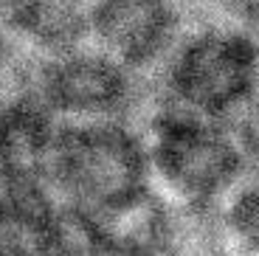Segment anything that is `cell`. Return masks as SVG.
I'll list each match as a JSON object with an SVG mask.
<instances>
[{"label": "cell", "mask_w": 259, "mask_h": 256, "mask_svg": "<svg viewBox=\"0 0 259 256\" xmlns=\"http://www.w3.org/2000/svg\"><path fill=\"white\" fill-rule=\"evenodd\" d=\"M217 220L234 256H259V172L240 180L217 208Z\"/></svg>", "instance_id": "obj_8"}, {"label": "cell", "mask_w": 259, "mask_h": 256, "mask_svg": "<svg viewBox=\"0 0 259 256\" xmlns=\"http://www.w3.org/2000/svg\"><path fill=\"white\" fill-rule=\"evenodd\" d=\"M42 178L54 200L84 225L124 211L155 189L144 130L133 118L57 121Z\"/></svg>", "instance_id": "obj_1"}, {"label": "cell", "mask_w": 259, "mask_h": 256, "mask_svg": "<svg viewBox=\"0 0 259 256\" xmlns=\"http://www.w3.org/2000/svg\"><path fill=\"white\" fill-rule=\"evenodd\" d=\"M231 130L240 141V149L245 155L248 166L253 172H259V90L251 96V102L237 113V118L231 121Z\"/></svg>", "instance_id": "obj_9"}, {"label": "cell", "mask_w": 259, "mask_h": 256, "mask_svg": "<svg viewBox=\"0 0 259 256\" xmlns=\"http://www.w3.org/2000/svg\"><path fill=\"white\" fill-rule=\"evenodd\" d=\"M54 121L31 93L14 96L0 110V189L46 183V155Z\"/></svg>", "instance_id": "obj_6"}, {"label": "cell", "mask_w": 259, "mask_h": 256, "mask_svg": "<svg viewBox=\"0 0 259 256\" xmlns=\"http://www.w3.org/2000/svg\"><path fill=\"white\" fill-rule=\"evenodd\" d=\"M20 93H23V90H17V88H14L12 82H6V79L0 76V110L6 107V104L12 102L14 96H20Z\"/></svg>", "instance_id": "obj_11"}, {"label": "cell", "mask_w": 259, "mask_h": 256, "mask_svg": "<svg viewBox=\"0 0 259 256\" xmlns=\"http://www.w3.org/2000/svg\"><path fill=\"white\" fill-rule=\"evenodd\" d=\"M181 6H197V3H214V0H178Z\"/></svg>", "instance_id": "obj_12"}, {"label": "cell", "mask_w": 259, "mask_h": 256, "mask_svg": "<svg viewBox=\"0 0 259 256\" xmlns=\"http://www.w3.org/2000/svg\"><path fill=\"white\" fill-rule=\"evenodd\" d=\"M141 130L152 186L183 211H217L248 175L231 124L155 102Z\"/></svg>", "instance_id": "obj_2"}, {"label": "cell", "mask_w": 259, "mask_h": 256, "mask_svg": "<svg viewBox=\"0 0 259 256\" xmlns=\"http://www.w3.org/2000/svg\"><path fill=\"white\" fill-rule=\"evenodd\" d=\"M158 102L231 124L259 90V37L231 23L183 34L158 71Z\"/></svg>", "instance_id": "obj_3"}, {"label": "cell", "mask_w": 259, "mask_h": 256, "mask_svg": "<svg viewBox=\"0 0 259 256\" xmlns=\"http://www.w3.org/2000/svg\"><path fill=\"white\" fill-rule=\"evenodd\" d=\"M183 34L178 0H93L91 42L141 79L161 71Z\"/></svg>", "instance_id": "obj_5"}, {"label": "cell", "mask_w": 259, "mask_h": 256, "mask_svg": "<svg viewBox=\"0 0 259 256\" xmlns=\"http://www.w3.org/2000/svg\"><path fill=\"white\" fill-rule=\"evenodd\" d=\"M214 3L226 14V23L259 37V0H214Z\"/></svg>", "instance_id": "obj_10"}, {"label": "cell", "mask_w": 259, "mask_h": 256, "mask_svg": "<svg viewBox=\"0 0 259 256\" xmlns=\"http://www.w3.org/2000/svg\"><path fill=\"white\" fill-rule=\"evenodd\" d=\"M28 93L54 121L133 118L144 102V79L84 42L51 57H37Z\"/></svg>", "instance_id": "obj_4"}, {"label": "cell", "mask_w": 259, "mask_h": 256, "mask_svg": "<svg viewBox=\"0 0 259 256\" xmlns=\"http://www.w3.org/2000/svg\"><path fill=\"white\" fill-rule=\"evenodd\" d=\"M93 0H14L9 17L37 57H51L91 42Z\"/></svg>", "instance_id": "obj_7"}]
</instances>
